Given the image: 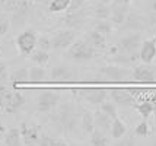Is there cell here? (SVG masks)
<instances>
[{
    "mask_svg": "<svg viewBox=\"0 0 156 146\" xmlns=\"http://www.w3.org/2000/svg\"><path fill=\"white\" fill-rule=\"evenodd\" d=\"M45 79V70L42 66H34L29 69V82L32 84H40Z\"/></svg>",
    "mask_w": 156,
    "mask_h": 146,
    "instance_id": "29",
    "label": "cell"
},
{
    "mask_svg": "<svg viewBox=\"0 0 156 146\" xmlns=\"http://www.w3.org/2000/svg\"><path fill=\"white\" fill-rule=\"evenodd\" d=\"M82 129L85 133H90L95 130V120H94V114L90 111H83L82 116Z\"/></svg>",
    "mask_w": 156,
    "mask_h": 146,
    "instance_id": "26",
    "label": "cell"
},
{
    "mask_svg": "<svg viewBox=\"0 0 156 146\" xmlns=\"http://www.w3.org/2000/svg\"><path fill=\"white\" fill-rule=\"evenodd\" d=\"M69 6H70V0H51L48 5V9L51 13H60V12L67 10Z\"/></svg>",
    "mask_w": 156,
    "mask_h": 146,
    "instance_id": "30",
    "label": "cell"
},
{
    "mask_svg": "<svg viewBox=\"0 0 156 146\" xmlns=\"http://www.w3.org/2000/svg\"><path fill=\"white\" fill-rule=\"evenodd\" d=\"M98 50L94 48L86 38L85 40H79V41H73V44L67 48V57L73 62H88L92 60L96 56Z\"/></svg>",
    "mask_w": 156,
    "mask_h": 146,
    "instance_id": "2",
    "label": "cell"
},
{
    "mask_svg": "<svg viewBox=\"0 0 156 146\" xmlns=\"http://www.w3.org/2000/svg\"><path fill=\"white\" fill-rule=\"evenodd\" d=\"M129 6L130 5H126V3H122L120 0H114L112 2V5H111V13H109V19H111V23L114 25V27H121L124 19H126V16L129 13Z\"/></svg>",
    "mask_w": 156,
    "mask_h": 146,
    "instance_id": "9",
    "label": "cell"
},
{
    "mask_svg": "<svg viewBox=\"0 0 156 146\" xmlns=\"http://www.w3.org/2000/svg\"><path fill=\"white\" fill-rule=\"evenodd\" d=\"M37 47L41 50H45V51H50V50L53 48V45H51V40L48 38V37H38V40H37Z\"/></svg>",
    "mask_w": 156,
    "mask_h": 146,
    "instance_id": "34",
    "label": "cell"
},
{
    "mask_svg": "<svg viewBox=\"0 0 156 146\" xmlns=\"http://www.w3.org/2000/svg\"><path fill=\"white\" fill-rule=\"evenodd\" d=\"M109 97L115 104L121 105V107H134L136 99L130 94L127 89H121V88H112L109 91Z\"/></svg>",
    "mask_w": 156,
    "mask_h": 146,
    "instance_id": "13",
    "label": "cell"
},
{
    "mask_svg": "<svg viewBox=\"0 0 156 146\" xmlns=\"http://www.w3.org/2000/svg\"><path fill=\"white\" fill-rule=\"evenodd\" d=\"M139 57L143 63L150 64L155 60L156 57V38L152 40H146L144 42H142L140 48H139Z\"/></svg>",
    "mask_w": 156,
    "mask_h": 146,
    "instance_id": "14",
    "label": "cell"
},
{
    "mask_svg": "<svg viewBox=\"0 0 156 146\" xmlns=\"http://www.w3.org/2000/svg\"><path fill=\"white\" fill-rule=\"evenodd\" d=\"M31 60L34 63H37L38 66H44V64H47L48 60H50V54H48V51L45 50H41V48H35L31 54Z\"/></svg>",
    "mask_w": 156,
    "mask_h": 146,
    "instance_id": "24",
    "label": "cell"
},
{
    "mask_svg": "<svg viewBox=\"0 0 156 146\" xmlns=\"http://www.w3.org/2000/svg\"><path fill=\"white\" fill-rule=\"evenodd\" d=\"M131 77L137 80V82H144V84H150L155 82L156 79V72L155 69L149 66V64H143V66H137L134 67V70L131 72Z\"/></svg>",
    "mask_w": 156,
    "mask_h": 146,
    "instance_id": "12",
    "label": "cell"
},
{
    "mask_svg": "<svg viewBox=\"0 0 156 146\" xmlns=\"http://www.w3.org/2000/svg\"><path fill=\"white\" fill-rule=\"evenodd\" d=\"M75 79V72L69 66H54L51 69V80L53 82H72Z\"/></svg>",
    "mask_w": 156,
    "mask_h": 146,
    "instance_id": "16",
    "label": "cell"
},
{
    "mask_svg": "<svg viewBox=\"0 0 156 146\" xmlns=\"http://www.w3.org/2000/svg\"><path fill=\"white\" fill-rule=\"evenodd\" d=\"M86 41L94 47V48H96L98 51L99 50H104L105 47H107V38H105V35L99 34L98 31H92V32H89L88 37H86Z\"/></svg>",
    "mask_w": 156,
    "mask_h": 146,
    "instance_id": "19",
    "label": "cell"
},
{
    "mask_svg": "<svg viewBox=\"0 0 156 146\" xmlns=\"http://www.w3.org/2000/svg\"><path fill=\"white\" fill-rule=\"evenodd\" d=\"M37 2H38V3H40V5H45V6H48V5H50V2H51V0H37Z\"/></svg>",
    "mask_w": 156,
    "mask_h": 146,
    "instance_id": "41",
    "label": "cell"
},
{
    "mask_svg": "<svg viewBox=\"0 0 156 146\" xmlns=\"http://www.w3.org/2000/svg\"><path fill=\"white\" fill-rule=\"evenodd\" d=\"M20 137H22V145L27 146H37L41 136V127L31 121H23L20 124Z\"/></svg>",
    "mask_w": 156,
    "mask_h": 146,
    "instance_id": "7",
    "label": "cell"
},
{
    "mask_svg": "<svg viewBox=\"0 0 156 146\" xmlns=\"http://www.w3.org/2000/svg\"><path fill=\"white\" fill-rule=\"evenodd\" d=\"M75 40H76V31L67 28V29H63V31H58L51 38V45L57 51H63V50L69 48L73 44Z\"/></svg>",
    "mask_w": 156,
    "mask_h": 146,
    "instance_id": "8",
    "label": "cell"
},
{
    "mask_svg": "<svg viewBox=\"0 0 156 146\" xmlns=\"http://www.w3.org/2000/svg\"><path fill=\"white\" fill-rule=\"evenodd\" d=\"M152 7H153V10L156 12V0H153V3H152Z\"/></svg>",
    "mask_w": 156,
    "mask_h": 146,
    "instance_id": "43",
    "label": "cell"
},
{
    "mask_svg": "<svg viewBox=\"0 0 156 146\" xmlns=\"http://www.w3.org/2000/svg\"><path fill=\"white\" fill-rule=\"evenodd\" d=\"M5 133H6V127L0 123V142L3 140V137H5Z\"/></svg>",
    "mask_w": 156,
    "mask_h": 146,
    "instance_id": "39",
    "label": "cell"
},
{
    "mask_svg": "<svg viewBox=\"0 0 156 146\" xmlns=\"http://www.w3.org/2000/svg\"><path fill=\"white\" fill-rule=\"evenodd\" d=\"M90 145L94 146H107L109 145V139L107 136V133H104L99 129H95L90 133Z\"/></svg>",
    "mask_w": 156,
    "mask_h": 146,
    "instance_id": "22",
    "label": "cell"
},
{
    "mask_svg": "<svg viewBox=\"0 0 156 146\" xmlns=\"http://www.w3.org/2000/svg\"><path fill=\"white\" fill-rule=\"evenodd\" d=\"M37 40L38 35L32 28H28L22 31L18 37H16V47L19 50L20 56L28 57L35 48H37Z\"/></svg>",
    "mask_w": 156,
    "mask_h": 146,
    "instance_id": "4",
    "label": "cell"
},
{
    "mask_svg": "<svg viewBox=\"0 0 156 146\" xmlns=\"http://www.w3.org/2000/svg\"><path fill=\"white\" fill-rule=\"evenodd\" d=\"M9 73H7V66L5 62L0 60V82H7Z\"/></svg>",
    "mask_w": 156,
    "mask_h": 146,
    "instance_id": "37",
    "label": "cell"
},
{
    "mask_svg": "<svg viewBox=\"0 0 156 146\" xmlns=\"http://www.w3.org/2000/svg\"><path fill=\"white\" fill-rule=\"evenodd\" d=\"M109 13H111V9H109V5L107 3H102V2H98L94 7V16L96 19H108L109 18Z\"/></svg>",
    "mask_w": 156,
    "mask_h": 146,
    "instance_id": "25",
    "label": "cell"
},
{
    "mask_svg": "<svg viewBox=\"0 0 156 146\" xmlns=\"http://www.w3.org/2000/svg\"><path fill=\"white\" fill-rule=\"evenodd\" d=\"M150 133V129H149V124L146 123V120L143 118V121L140 124H137L136 130H134V134L136 136H147Z\"/></svg>",
    "mask_w": 156,
    "mask_h": 146,
    "instance_id": "35",
    "label": "cell"
},
{
    "mask_svg": "<svg viewBox=\"0 0 156 146\" xmlns=\"http://www.w3.org/2000/svg\"><path fill=\"white\" fill-rule=\"evenodd\" d=\"M9 27H10V22L5 19V18H2L0 16V40L7 34V31H9Z\"/></svg>",
    "mask_w": 156,
    "mask_h": 146,
    "instance_id": "36",
    "label": "cell"
},
{
    "mask_svg": "<svg viewBox=\"0 0 156 146\" xmlns=\"http://www.w3.org/2000/svg\"><path fill=\"white\" fill-rule=\"evenodd\" d=\"M58 102H60V94H58V92H54V91H45V92H42V94L38 95L35 108H37L40 112L50 114L54 108H57Z\"/></svg>",
    "mask_w": 156,
    "mask_h": 146,
    "instance_id": "5",
    "label": "cell"
},
{
    "mask_svg": "<svg viewBox=\"0 0 156 146\" xmlns=\"http://www.w3.org/2000/svg\"><path fill=\"white\" fill-rule=\"evenodd\" d=\"M94 120H95V129H99L104 133L109 132L111 129V123H112V118L109 117L108 114H105L104 111H95L94 114Z\"/></svg>",
    "mask_w": 156,
    "mask_h": 146,
    "instance_id": "18",
    "label": "cell"
},
{
    "mask_svg": "<svg viewBox=\"0 0 156 146\" xmlns=\"http://www.w3.org/2000/svg\"><path fill=\"white\" fill-rule=\"evenodd\" d=\"M101 73L114 82H121L129 76H131V70L127 69L126 66H104L101 69Z\"/></svg>",
    "mask_w": 156,
    "mask_h": 146,
    "instance_id": "11",
    "label": "cell"
},
{
    "mask_svg": "<svg viewBox=\"0 0 156 146\" xmlns=\"http://www.w3.org/2000/svg\"><path fill=\"white\" fill-rule=\"evenodd\" d=\"M79 95L89 104L101 105L108 98V92L102 88H86V89H79Z\"/></svg>",
    "mask_w": 156,
    "mask_h": 146,
    "instance_id": "10",
    "label": "cell"
},
{
    "mask_svg": "<svg viewBox=\"0 0 156 146\" xmlns=\"http://www.w3.org/2000/svg\"><path fill=\"white\" fill-rule=\"evenodd\" d=\"M142 45V35L140 32H133V34L127 35L121 38L120 41L117 42L115 45L111 48V54H115V53H124V54H134L139 53V48Z\"/></svg>",
    "mask_w": 156,
    "mask_h": 146,
    "instance_id": "3",
    "label": "cell"
},
{
    "mask_svg": "<svg viewBox=\"0 0 156 146\" xmlns=\"http://www.w3.org/2000/svg\"><path fill=\"white\" fill-rule=\"evenodd\" d=\"M10 80H12V84H25L29 80V70L28 67H20V69L15 70L13 75L10 76Z\"/></svg>",
    "mask_w": 156,
    "mask_h": 146,
    "instance_id": "28",
    "label": "cell"
},
{
    "mask_svg": "<svg viewBox=\"0 0 156 146\" xmlns=\"http://www.w3.org/2000/svg\"><path fill=\"white\" fill-rule=\"evenodd\" d=\"M134 107L137 108V111L140 112V116H142L144 120L149 117L150 114H153V104H152L150 98H146V99H143L140 104H134Z\"/></svg>",
    "mask_w": 156,
    "mask_h": 146,
    "instance_id": "27",
    "label": "cell"
},
{
    "mask_svg": "<svg viewBox=\"0 0 156 146\" xmlns=\"http://www.w3.org/2000/svg\"><path fill=\"white\" fill-rule=\"evenodd\" d=\"M29 0H0V9L6 12H15L20 5L27 3Z\"/></svg>",
    "mask_w": 156,
    "mask_h": 146,
    "instance_id": "31",
    "label": "cell"
},
{
    "mask_svg": "<svg viewBox=\"0 0 156 146\" xmlns=\"http://www.w3.org/2000/svg\"><path fill=\"white\" fill-rule=\"evenodd\" d=\"M120 2H122V3H126V5H130V3H131V0H120Z\"/></svg>",
    "mask_w": 156,
    "mask_h": 146,
    "instance_id": "42",
    "label": "cell"
},
{
    "mask_svg": "<svg viewBox=\"0 0 156 146\" xmlns=\"http://www.w3.org/2000/svg\"><path fill=\"white\" fill-rule=\"evenodd\" d=\"M150 101H152V104H153V114L156 116V95L155 97H150Z\"/></svg>",
    "mask_w": 156,
    "mask_h": 146,
    "instance_id": "40",
    "label": "cell"
},
{
    "mask_svg": "<svg viewBox=\"0 0 156 146\" xmlns=\"http://www.w3.org/2000/svg\"><path fill=\"white\" fill-rule=\"evenodd\" d=\"M3 143L7 145V146H19V145H22V137H20L19 129L12 127V129L6 130L5 137H3Z\"/></svg>",
    "mask_w": 156,
    "mask_h": 146,
    "instance_id": "20",
    "label": "cell"
},
{
    "mask_svg": "<svg viewBox=\"0 0 156 146\" xmlns=\"http://www.w3.org/2000/svg\"><path fill=\"white\" fill-rule=\"evenodd\" d=\"M85 3H86V0H70V6H69L67 12H72V10H77V9H80Z\"/></svg>",
    "mask_w": 156,
    "mask_h": 146,
    "instance_id": "38",
    "label": "cell"
},
{
    "mask_svg": "<svg viewBox=\"0 0 156 146\" xmlns=\"http://www.w3.org/2000/svg\"><path fill=\"white\" fill-rule=\"evenodd\" d=\"M101 111H104L105 114H108L111 118H115L117 117V108L115 105H114V102H111V101H104L101 104Z\"/></svg>",
    "mask_w": 156,
    "mask_h": 146,
    "instance_id": "33",
    "label": "cell"
},
{
    "mask_svg": "<svg viewBox=\"0 0 156 146\" xmlns=\"http://www.w3.org/2000/svg\"><path fill=\"white\" fill-rule=\"evenodd\" d=\"M0 101H2V105H3V111L7 112V114H13L25 105V97L20 92L10 89H7V92L2 97Z\"/></svg>",
    "mask_w": 156,
    "mask_h": 146,
    "instance_id": "6",
    "label": "cell"
},
{
    "mask_svg": "<svg viewBox=\"0 0 156 146\" xmlns=\"http://www.w3.org/2000/svg\"><path fill=\"white\" fill-rule=\"evenodd\" d=\"M127 132V127L124 124V121H122L121 118H112V123H111V129H109V133H111V136L114 137V139H121L122 136L126 134Z\"/></svg>",
    "mask_w": 156,
    "mask_h": 146,
    "instance_id": "21",
    "label": "cell"
},
{
    "mask_svg": "<svg viewBox=\"0 0 156 146\" xmlns=\"http://www.w3.org/2000/svg\"><path fill=\"white\" fill-rule=\"evenodd\" d=\"M38 145L40 146H64L67 145V142L64 139H58L55 136H48V134H42L41 133Z\"/></svg>",
    "mask_w": 156,
    "mask_h": 146,
    "instance_id": "23",
    "label": "cell"
},
{
    "mask_svg": "<svg viewBox=\"0 0 156 146\" xmlns=\"http://www.w3.org/2000/svg\"><path fill=\"white\" fill-rule=\"evenodd\" d=\"M58 107V105H57ZM50 120L53 121L57 132L61 134L70 136L77 130V114L76 108L72 102H63V104L50 112Z\"/></svg>",
    "mask_w": 156,
    "mask_h": 146,
    "instance_id": "1",
    "label": "cell"
},
{
    "mask_svg": "<svg viewBox=\"0 0 156 146\" xmlns=\"http://www.w3.org/2000/svg\"><path fill=\"white\" fill-rule=\"evenodd\" d=\"M85 12H82L80 9H77V10H72V12H69L66 15V18H64V22H66V25H67L70 29H79L85 23Z\"/></svg>",
    "mask_w": 156,
    "mask_h": 146,
    "instance_id": "17",
    "label": "cell"
},
{
    "mask_svg": "<svg viewBox=\"0 0 156 146\" xmlns=\"http://www.w3.org/2000/svg\"><path fill=\"white\" fill-rule=\"evenodd\" d=\"M120 28L126 31H140L144 28V18L137 12H129Z\"/></svg>",
    "mask_w": 156,
    "mask_h": 146,
    "instance_id": "15",
    "label": "cell"
},
{
    "mask_svg": "<svg viewBox=\"0 0 156 146\" xmlns=\"http://www.w3.org/2000/svg\"><path fill=\"white\" fill-rule=\"evenodd\" d=\"M95 31H98L99 34L102 35H109L111 32H112V23L111 22H108L107 19H102V21H98V23L95 25Z\"/></svg>",
    "mask_w": 156,
    "mask_h": 146,
    "instance_id": "32",
    "label": "cell"
}]
</instances>
